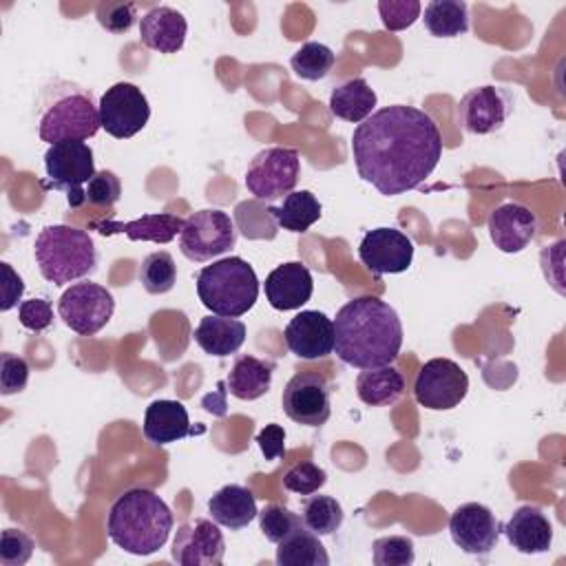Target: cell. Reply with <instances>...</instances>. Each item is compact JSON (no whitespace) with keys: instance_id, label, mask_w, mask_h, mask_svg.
Listing matches in <instances>:
<instances>
[{"instance_id":"1","label":"cell","mask_w":566,"mask_h":566,"mask_svg":"<svg viewBox=\"0 0 566 566\" xmlns=\"http://www.w3.org/2000/svg\"><path fill=\"white\" fill-rule=\"evenodd\" d=\"M352 155L358 177L380 195L418 188L442 157V135L433 117L416 106L391 104L354 128Z\"/></svg>"},{"instance_id":"2","label":"cell","mask_w":566,"mask_h":566,"mask_svg":"<svg viewBox=\"0 0 566 566\" xmlns=\"http://www.w3.org/2000/svg\"><path fill=\"white\" fill-rule=\"evenodd\" d=\"M402 347L398 312L378 296L347 301L334 318V352L358 369L391 365Z\"/></svg>"},{"instance_id":"3","label":"cell","mask_w":566,"mask_h":566,"mask_svg":"<svg viewBox=\"0 0 566 566\" xmlns=\"http://www.w3.org/2000/svg\"><path fill=\"white\" fill-rule=\"evenodd\" d=\"M172 524L170 506L153 489L133 486L111 504L106 533L122 551L146 557L168 542Z\"/></svg>"},{"instance_id":"4","label":"cell","mask_w":566,"mask_h":566,"mask_svg":"<svg viewBox=\"0 0 566 566\" xmlns=\"http://www.w3.org/2000/svg\"><path fill=\"white\" fill-rule=\"evenodd\" d=\"M38 106V135L49 146L66 139L84 142L102 128L93 93L73 82L53 80L42 88Z\"/></svg>"},{"instance_id":"5","label":"cell","mask_w":566,"mask_h":566,"mask_svg":"<svg viewBox=\"0 0 566 566\" xmlns=\"http://www.w3.org/2000/svg\"><path fill=\"white\" fill-rule=\"evenodd\" d=\"M33 256L40 274L53 285L84 279L97 268V250L91 234L66 223L42 228L33 243Z\"/></svg>"},{"instance_id":"6","label":"cell","mask_w":566,"mask_h":566,"mask_svg":"<svg viewBox=\"0 0 566 566\" xmlns=\"http://www.w3.org/2000/svg\"><path fill=\"white\" fill-rule=\"evenodd\" d=\"M197 296L217 316H243L259 296L254 268L241 256H226L197 274Z\"/></svg>"},{"instance_id":"7","label":"cell","mask_w":566,"mask_h":566,"mask_svg":"<svg viewBox=\"0 0 566 566\" xmlns=\"http://www.w3.org/2000/svg\"><path fill=\"white\" fill-rule=\"evenodd\" d=\"M44 188L62 190L71 208L86 203V184L93 179L95 159L93 148L82 139H66L51 144L44 153Z\"/></svg>"},{"instance_id":"8","label":"cell","mask_w":566,"mask_h":566,"mask_svg":"<svg viewBox=\"0 0 566 566\" xmlns=\"http://www.w3.org/2000/svg\"><path fill=\"white\" fill-rule=\"evenodd\" d=\"M237 243V226L228 212L206 208L192 212L179 234V250L188 261L203 263L226 254Z\"/></svg>"},{"instance_id":"9","label":"cell","mask_w":566,"mask_h":566,"mask_svg":"<svg viewBox=\"0 0 566 566\" xmlns=\"http://www.w3.org/2000/svg\"><path fill=\"white\" fill-rule=\"evenodd\" d=\"M301 175L296 148L270 146L256 153L245 170V188L261 201H274L290 195Z\"/></svg>"},{"instance_id":"10","label":"cell","mask_w":566,"mask_h":566,"mask_svg":"<svg viewBox=\"0 0 566 566\" xmlns=\"http://www.w3.org/2000/svg\"><path fill=\"white\" fill-rule=\"evenodd\" d=\"M115 298L99 283L82 281L66 287L57 301V314L80 336L97 334L113 316Z\"/></svg>"},{"instance_id":"11","label":"cell","mask_w":566,"mask_h":566,"mask_svg":"<svg viewBox=\"0 0 566 566\" xmlns=\"http://www.w3.org/2000/svg\"><path fill=\"white\" fill-rule=\"evenodd\" d=\"M469 391L467 371L451 358L427 360L413 382L416 400L431 411H449L458 407Z\"/></svg>"},{"instance_id":"12","label":"cell","mask_w":566,"mask_h":566,"mask_svg":"<svg viewBox=\"0 0 566 566\" xmlns=\"http://www.w3.org/2000/svg\"><path fill=\"white\" fill-rule=\"evenodd\" d=\"M515 93L506 86H478L458 102V124L471 135H491L513 115Z\"/></svg>"},{"instance_id":"13","label":"cell","mask_w":566,"mask_h":566,"mask_svg":"<svg viewBox=\"0 0 566 566\" xmlns=\"http://www.w3.org/2000/svg\"><path fill=\"white\" fill-rule=\"evenodd\" d=\"M102 128L115 139H130L150 119V104L133 82H117L99 97Z\"/></svg>"},{"instance_id":"14","label":"cell","mask_w":566,"mask_h":566,"mask_svg":"<svg viewBox=\"0 0 566 566\" xmlns=\"http://www.w3.org/2000/svg\"><path fill=\"white\" fill-rule=\"evenodd\" d=\"M329 396L332 387L325 376L312 369H301L285 382L281 407L296 424L321 427L332 413Z\"/></svg>"},{"instance_id":"15","label":"cell","mask_w":566,"mask_h":566,"mask_svg":"<svg viewBox=\"0 0 566 566\" xmlns=\"http://www.w3.org/2000/svg\"><path fill=\"white\" fill-rule=\"evenodd\" d=\"M449 533L453 544L467 555H489L500 542L502 522L489 506L467 502L451 513Z\"/></svg>"},{"instance_id":"16","label":"cell","mask_w":566,"mask_h":566,"mask_svg":"<svg viewBox=\"0 0 566 566\" xmlns=\"http://www.w3.org/2000/svg\"><path fill=\"white\" fill-rule=\"evenodd\" d=\"M358 259L374 276L400 274L413 261V243L396 228H374L363 237Z\"/></svg>"},{"instance_id":"17","label":"cell","mask_w":566,"mask_h":566,"mask_svg":"<svg viewBox=\"0 0 566 566\" xmlns=\"http://www.w3.org/2000/svg\"><path fill=\"white\" fill-rule=\"evenodd\" d=\"M226 555V539L214 520L197 517L177 528L172 559L181 566H219Z\"/></svg>"},{"instance_id":"18","label":"cell","mask_w":566,"mask_h":566,"mask_svg":"<svg viewBox=\"0 0 566 566\" xmlns=\"http://www.w3.org/2000/svg\"><path fill=\"white\" fill-rule=\"evenodd\" d=\"M287 349L303 360H318L334 352V321L318 310H301L285 325Z\"/></svg>"},{"instance_id":"19","label":"cell","mask_w":566,"mask_h":566,"mask_svg":"<svg viewBox=\"0 0 566 566\" xmlns=\"http://www.w3.org/2000/svg\"><path fill=\"white\" fill-rule=\"evenodd\" d=\"M537 226L539 223L535 212H531V208L515 201H506L497 206L486 219V228L493 245L506 254L522 252L535 239Z\"/></svg>"},{"instance_id":"20","label":"cell","mask_w":566,"mask_h":566,"mask_svg":"<svg viewBox=\"0 0 566 566\" xmlns=\"http://www.w3.org/2000/svg\"><path fill=\"white\" fill-rule=\"evenodd\" d=\"M268 303L279 312L298 310L312 298L314 292V279L305 263L290 261L276 265L263 283Z\"/></svg>"},{"instance_id":"21","label":"cell","mask_w":566,"mask_h":566,"mask_svg":"<svg viewBox=\"0 0 566 566\" xmlns=\"http://www.w3.org/2000/svg\"><path fill=\"white\" fill-rule=\"evenodd\" d=\"M186 219L172 212H146L133 221H93L91 228L104 237L126 234L130 241H153V243H170L177 234H181Z\"/></svg>"},{"instance_id":"22","label":"cell","mask_w":566,"mask_h":566,"mask_svg":"<svg viewBox=\"0 0 566 566\" xmlns=\"http://www.w3.org/2000/svg\"><path fill=\"white\" fill-rule=\"evenodd\" d=\"M502 533L509 544L524 555L546 553L553 544V524L546 513L537 506L524 504L513 511L511 520L502 524Z\"/></svg>"},{"instance_id":"23","label":"cell","mask_w":566,"mask_h":566,"mask_svg":"<svg viewBox=\"0 0 566 566\" xmlns=\"http://www.w3.org/2000/svg\"><path fill=\"white\" fill-rule=\"evenodd\" d=\"M188 33V22L181 11L159 4L139 18V40L144 46L159 53H177Z\"/></svg>"},{"instance_id":"24","label":"cell","mask_w":566,"mask_h":566,"mask_svg":"<svg viewBox=\"0 0 566 566\" xmlns=\"http://www.w3.org/2000/svg\"><path fill=\"white\" fill-rule=\"evenodd\" d=\"M144 438L157 447L184 440L203 429H192L186 407L179 400H153L144 413Z\"/></svg>"},{"instance_id":"25","label":"cell","mask_w":566,"mask_h":566,"mask_svg":"<svg viewBox=\"0 0 566 566\" xmlns=\"http://www.w3.org/2000/svg\"><path fill=\"white\" fill-rule=\"evenodd\" d=\"M210 517L230 531L245 528L256 515V500L248 486L226 484L208 500Z\"/></svg>"},{"instance_id":"26","label":"cell","mask_w":566,"mask_h":566,"mask_svg":"<svg viewBox=\"0 0 566 566\" xmlns=\"http://www.w3.org/2000/svg\"><path fill=\"white\" fill-rule=\"evenodd\" d=\"M195 343L214 358H226L237 354L245 343V325L230 316H203L195 327Z\"/></svg>"},{"instance_id":"27","label":"cell","mask_w":566,"mask_h":566,"mask_svg":"<svg viewBox=\"0 0 566 566\" xmlns=\"http://www.w3.org/2000/svg\"><path fill=\"white\" fill-rule=\"evenodd\" d=\"M274 363L250 354L234 358V365L226 378L228 391L239 400H256L270 391Z\"/></svg>"},{"instance_id":"28","label":"cell","mask_w":566,"mask_h":566,"mask_svg":"<svg viewBox=\"0 0 566 566\" xmlns=\"http://www.w3.org/2000/svg\"><path fill=\"white\" fill-rule=\"evenodd\" d=\"M376 104H378V95L365 77H352L334 86L329 93V111L336 117L352 124L365 122L374 113Z\"/></svg>"},{"instance_id":"29","label":"cell","mask_w":566,"mask_h":566,"mask_svg":"<svg viewBox=\"0 0 566 566\" xmlns=\"http://www.w3.org/2000/svg\"><path fill=\"white\" fill-rule=\"evenodd\" d=\"M356 394L369 407H389L405 394V376L391 365L363 369L356 378Z\"/></svg>"},{"instance_id":"30","label":"cell","mask_w":566,"mask_h":566,"mask_svg":"<svg viewBox=\"0 0 566 566\" xmlns=\"http://www.w3.org/2000/svg\"><path fill=\"white\" fill-rule=\"evenodd\" d=\"M276 564L279 566H329V555L321 544L318 535L312 533L305 524L292 531L276 544Z\"/></svg>"},{"instance_id":"31","label":"cell","mask_w":566,"mask_h":566,"mask_svg":"<svg viewBox=\"0 0 566 566\" xmlns=\"http://www.w3.org/2000/svg\"><path fill=\"white\" fill-rule=\"evenodd\" d=\"M274 221L290 232H307L323 214L321 201L312 190H292L281 206H270Z\"/></svg>"},{"instance_id":"32","label":"cell","mask_w":566,"mask_h":566,"mask_svg":"<svg viewBox=\"0 0 566 566\" xmlns=\"http://www.w3.org/2000/svg\"><path fill=\"white\" fill-rule=\"evenodd\" d=\"M424 29L436 38H455L469 31V9L462 0H431L424 7Z\"/></svg>"},{"instance_id":"33","label":"cell","mask_w":566,"mask_h":566,"mask_svg":"<svg viewBox=\"0 0 566 566\" xmlns=\"http://www.w3.org/2000/svg\"><path fill=\"white\" fill-rule=\"evenodd\" d=\"M234 226L245 239H268L276 237L279 223L274 221L270 206L261 199H245L234 206Z\"/></svg>"},{"instance_id":"34","label":"cell","mask_w":566,"mask_h":566,"mask_svg":"<svg viewBox=\"0 0 566 566\" xmlns=\"http://www.w3.org/2000/svg\"><path fill=\"white\" fill-rule=\"evenodd\" d=\"M343 517H345L343 506L332 495H310L301 509L303 524L318 537L332 535L334 531H338L343 524Z\"/></svg>"},{"instance_id":"35","label":"cell","mask_w":566,"mask_h":566,"mask_svg":"<svg viewBox=\"0 0 566 566\" xmlns=\"http://www.w3.org/2000/svg\"><path fill=\"white\" fill-rule=\"evenodd\" d=\"M139 283L148 294H166L177 283L175 259L166 250H157L144 256L139 265Z\"/></svg>"},{"instance_id":"36","label":"cell","mask_w":566,"mask_h":566,"mask_svg":"<svg viewBox=\"0 0 566 566\" xmlns=\"http://www.w3.org/2000/svg\"><path fill=\"white\" fill-rule=\"evenodd\" d=\"M334 51L323 42H305L292 57L290 66L292 71L307 82H316L327 77V73L334 66Z\"/></svg>"},{"instance_id":"37","label":"cell","mask_w":566,"mask_h":566,"mask_svg":"<svg viewBox=\"0 0 566 566\" xmlns=\"http://www.w3.org/2000/svg\"><path fill=\"white\" fill-rule=\"evenodd\" d=\"M259 528L265 535L268 542L279 544L283 537H287L292 531H296L303 520L298 513H292L283 504H265L263 511H259Z\"/></svg>"},{"instance_id":"38","label":"cell","mask_w":566,"mask_h":566,"mask_svg":"<svg viewBox=\"0 0 566 566\" xmlns=\"http://www.w3.org/2000/svg\"><path fill=\"white\" fill-rule=\"evenodd\" d=\"M376 566H409L416 559L413 539L407 535H387L374 542Z\"/></svg>"},{"instance_id":"39","label":"cell","mask_w":566,"mask_h":566,"mask_svg":"<svg viewBox=\"0 0 566 566\" xmlns=\"http://www.w3.org/2000/svg\"><path fill=\"white\" fill-rule=\"evenodd\" d=\"M325 482H327L325 469L310 462V460L292 464L283 475V486L292 493H298V495H312L318 489H323Z\"/></svg>"},{"instance_id":"40","label":"cell","mask_w":566,"mask_h":566,"mask_svg":"<svg viewBox=\"0 0 566 566\" xmlns=\"http://www.w3.org/2000/svg\"><path fill=\"white\" fill-rule=\"evenodd\" d=\"M422 4L418 0H380L378 13L382 27L389 31H405L420 18Z\"/></svg>"},{"instance_id":"41","label":"cell","mask_w":566,"mask_h":566,"mask_svg":"<svg viewBox=\"0 0 566 566\" xmlns=\"http://www.w3.org/2000/svg\"><path fill=\"white\" fill-rule=\"evenodd\" d=\"M35 542L22 528H4L0 535V564L24 566L33 555Z\"/></svg>"},{"instance_id":"42","label":"cell","mask_w":566,"mask_h":566,"mask_svg":"<svg viewBox=\"0 0 566 566\" xmlns=\"http://www.w3.org/2000/svg\"><path fill=\"white\" fill-rule=\"evenodd\" d=\"M95 18L102 29L119 35L135 24L137 4L135 2H99L95 9Z\"/></svg>"},{"instance_id":"43","label":"cell","mask_w":566,"mask_h":566,"mask_svg":"<svg viewBox=\"0 0 566 566\" xmlns=\"http://www.w3.org/2000/svg\"><path fill=\"white\" fill-rule=\"evenodd\" d=\"M29 382V363L11 352L0 354V394L11 396L24 391Z\"/></svg>"},{"instance_id":"44","label":"cell","mask_w":566,"mask_h":566,"mask_svg":"<svg viewBox=\"0 0 566 566\" xmlns=\"http://www.w3.org/2000/svg\"><path fill=\"white\" fill-rule=\"evenodd\" d=\"M86 203L91 206H113L122 197L119 177L113 170H97L84 188Z\"/></svg>"},{"instance_id":"45","label":"cell","mask_w":566,"mask_h":566,"mask_svg":"<svg viewBox=\"0 0 566 566\" xmlns=\"http://www.w3.org/2000/svg\"><path fill=\"white\" fill-rule=\"evenodd\" d=\"M18 321L29 332H44L53 325V307L49 298H27L18 307Z\"/></svg>"},{"instance_id":"46","label":"cell","mask_w":566,"mask_h":566,"mask_svg":"<svg viewBox=\"0 0 566 566\" xmlns=\"http://www.w3.org/2000/svg\"><path fill=\"white\" fill-rule=\"evenodd\" d=\"M256 444L261 449V453L265 455V460H276L285 455V429L276 422L265 424L259 433H256Z\"/></svg>"},{"instance_id":"47","label":"cell","mask_w":566,"mask_h":566,"mask_svg":"<svg viewBox=\"0 0 566 566\" xmlns=\"http://www.w3.org/2000/svg\"><path fill=\"white\" fill-rule=\"evenodd\" d=\"M0 270H2V303H0V310L9 312L22 298L24 281L9 263H0Z\"/></svg>"},{"instance_id":"48","label":"cell","mask_w":566,"mask_h":566,"mask_svg":"<svg viewBox=\"0 0 566 566\" xmlns=\"http://www.w3.org/2000/svg\"><path fill=\"white\" fill-rule=\"evenodd\" d=\"M228 389H223L221 391V396H212V394H208L206 398H203V407H206V411H210V413H217V416H223L226 413V400H223V394H226Z\"/></svg>"}]
</instances>
